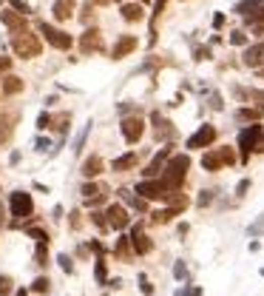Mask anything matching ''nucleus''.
I'll use <instances>...</instances> for the list:
<instances>
[{"label": "nucleus", "instance_id": "f257e3e1", "mask_svg": "<svg viewBox=\"0 0 264 296\" xmlns=\"http://www.w3.org/2000/svg\"><path fill=\"white\" fill-rule=\"evenodd\" d=\"M187 168H191V157L187 154H179V157H173L171 162H168V168H165V185H168V191H179L182 188V180H185Z\"/></svg>", "mask_w": 264, "mask_h": 296}, {"label": "nucleus", "instance_id": "f03ea898", "mask_svg": "<svg viewBox=\"0 0 264 296\" xmlns=\"http://www.w3.org/2000/svg\"><path fill=\"white\" fill-rule=\"evenodd\" d=\"M12 49L17 51V57H37L40 54V40H37V35L23 29L17 35H12Z\"/></svg>", "mask_w": 264, "mask_h": 296}, {"label": "nucleus", "instance_id": "7ed1b4c3", "mask_svg": "<svg viewBox=\"0 0 264 296\" xmlns=\"http://www.w3.org/2000/svg\"><path fill=\"white\" fill-rule=\"evenodd\" d=\"M233 162H236L233 148H216V151L202 157V168H205V171H219L221 166H233Z\"/></svg>", "mask_w": 264, "mask_h": 296}, {"label": "nucleus", "instance_id": "20e7f679", "mask_svg": "<svg viewBox=\"0 0 264 296\" xmlns=\"http://www.w3.org/2000/svg\"><path fill=\"white\" fill-rule=\"evenodd\" d=\"M264 137V128L261 125H250V128H244L242 134H239V148H242V157L247 159L250 151H256L258 148V140Z\"/></svg>", "mask_w": 264, "mask_h": 296}, {"label": "nucleus", "instance_id": "39448f33", "mask_svg": "<svg viewBox=\"0 0 264 296\" xmlns=\"http://www.w3.org/2000/svg\"><path fill=\"white\" fill-rule=\"evenodd\" d=\"M136 194H142L145 200H171V191H168V185L159 180H145L136 185Z\"/></svg>", "mask_w": 264, "mask_h": 296}, {"label": "nucleus", "instance_id": "423d86ee", "mask_svg": "<svg viewBox=\"0 0 264 296\" xmlns=\"http://www.w3.org/2000/svg\"><path fill=\"white\" fill-rule=\"evenodd\" d=\"M40 35H43L54 49H71V37L65 35V31L54 29V26H49V23H40Z\"/></svg>", "mask_w": 264, "mask_h": 296}, {"label": "nucleus", "instance_id": "0eeeda50", "mask_svg": "<svg viewBox=\"0 0 264 296\" xmlns=\"http://www.w3.org/2000/svg\"><path fill=\"white\" fill-rule=\"evenodd\" d=\"M9 205H12V217H31V211H34V203L26 191H15Z\"/></svg>", "mask_w": 264, "mask_h": 296}, {"label": "nucleus", "instance_id": "6e6552de", "mask_svg": "<svg viewBox=\"0 0 264 296\" xmlns=\"http://www.w3.org/2000/svg\"><path fill=\"white\" fill-rule=\"evenodd\" d=\"M142 131H145V123L139 117H125V120H122V134H125L128 143H136V140L142 137Z\"/></svg>", "mask_w": 264, "mask_h": 296}, {"label": "nucleus", "instance_id": "1a4fd4ad", "mask_svg": "<svg viewBox=\"0 0 264 296\" xmlns=\"http://www.w3.org/2000/svg\"><path fill=\"white\" fill-rule=\"evenodd\" d=\"M213 140H216V128L213 125H202V128L187 140V148H205V145H210Z\"/></svg>", "mask_w": 264, "mask_h": 296}, {"label": "nucleus", "instance_id": "9d476101", "mask_svg": "<svg viewBox=\"0 0 264 296\" xmlns=\"http://www.w3.org/2000/svg\"><path fill=\"white\" fill-rule=\"evenodd\" d=\"M80 49H83V54H91V51H100L102 49V37L97 29H88L86 35H83V40H80Z\"/></svg>", "mask_w": 264, "mask_h": 296}, {"label": "nucleus", "instance_id": "9b49d317", "mask_svg": "<svg viewBox=\"0 0 264 296\" xmlns=\"http://www.w3.org/2000/svg\"><path fill=\"white\" fill-rule=\"evenodd\" d=\"M105 217H108V225H111V228H117V231H122V228L128 225V214H125V208H122V205H111V208L105 211Z\"/></svg>", "mask_w": 264, "mask_h": 296}, {"label": "nucleus", "instance_id": "f8f14e48", "mask_svg": "<svg viewBox=\"0 0 264 296\" xmlns=\"http://www.w3.org/2000/svg\"><path fill=\"white\" fill-rule=\"evenodd\" d=\"M136 49V37H131V35H122L120 40H117V46L111 49V57L114 60H120V57H125L128 51H134Z\"/></svg>", "mask_w": 264, "mask_h": 296}, {"label": "nucleus", "instance_id": "ddd939ff", "mask_svg": "<svg viewBox=\"0 0 264 296\" xmlns=\"http://www.w3.org/2000/svg\"><path fill=\"white\" fill-rule=\"evenodd\" d=\"M51 15H54V20H68L74 15V0H54Z\"/></svg>", "mask_w": 264, "mask_h": 296}, {"label": "nucleus", "instance_id": "4468645a", "mask_svg": "<svg viewBox=\"0 0 264 296\" xmlns=\"http://www.w3.org/2000/svg\"><path fill=\"white\" fill-rule=\"evenodd\" d=\"M131 245H134V251L136 253H148L150 248H154V242H150L148 237H145L139 228H134V237H131Z\"/></svg>", "mask_w": 264, "mask_h": 296}, {"label": "nucleus", "instance_id": "2eb2a0df", "mask_svg": "<svg viewBox=\"0 0 264 296\" xmlns=\"http://www.w3.org/2000/svg\"><path fill=\"white\" fill-rule=\"evenodd\" d=\"M3 23H6L9 29H12V35H17V31L26 29V23H23V15H17V12H3Z\"/></svg>", "mask_w": 264, "mask_h": 296}, {"label": "nucleus", "instance_id": "dca6fc26", "mask_svg": "<svg viewBox=\"0 0 264 296\" xmlns=\"http://www.w3.org/2000/svg\"><path fill=\"white\" fill-rule=\"evenodd\" d=\"M264 60V43H256L244 51V65H258Z\"/></svg>", "mask_w": 264, "mask_h": 296}, {"label": "nucleus", "instance_id": "f3484780", "mask_svg": "<svg viewBox=\"0 0 264 296\" xmlns=\"http://www.w3.org/2000/svg\"><path fill=\"white\" fill-rule=\"evenodd\" d=\"M83 194H86L88 203H102V200H105V194H108V188H102V185H91V182H88V185L83 188Z\"/></svg>", "mask_w": 264, "mask_h": 296}, {"label": "nucleus", "instance_id": "a211bd4d", "mask_svg": "<svg viewBox=\"0 0 264 296\" xmlns=\"http://www.w3.org/2000/svg\"><path fill=\"white\" fill-rule=\"evenodd\" d=\"M256 9H264V0H239L236 3V15H250V12H256Z\"/></svg>", "mask_w": 264, "mask_h": 296}, {"label": "nucleus", "instance_id": "6ab92c4d", "mask_svg": "<svg viewBox=\"0 0 264 296\" xmlns=\"http://www.w3.org/2000/svg\"><path fill=\"white\" fill-rule=\"evenodd\" d=\"M168 154H171V148H162V151H159L157 157H154V162H150V166L145 168V177H157V174L162 171V162H165V157H168Z\"/></svg>", "mask_w": 264, "mask_h": 296}, {"label": "nucleus", "instance_id": "aec40b11", "mask_svg": "<svg viewBox=\"0 0 264 296\" xmlns=\"http://www.w3.org/2000/svg\"><path fill=\"white\" fill-rule=\"evenodd\" d=\"M100 171H102V159L97 157V154H94V157H88L86 162H83V174H86L88 180H91V177H97Z\"/></svg>", "mask_w": 264, "mask_h": 296}, {"label": "nucleus", "instance_id": "412c9836", "mask_svg": "<svg viewBox=\"0 0 264 296\" xmlns=\"http://www.w3.org/2000/svg\"><path fill=\"white\" fill-rule=\"evenodd\" d=\"M122 17H125V20H142V6H139V3H125V6H122Z\"/></svg>", "mask_w": 264, "mask_h": 296}, {"label": "nucleus", "instance_id": "4be33fe9", "mask_svg": "<svg viewBox=\"0 0 264 296\" xmlns=\"http://www.w3.org/2000/svg\"><path fill=\"white\" fill-rule=\"evenodd\" d=\"M150 120H154V125H157V137H171V134H173L171 123H168V120H162V117H159V111L150 117Z\"/></svg>", "mask_w": 264, "mask_h": 296}, {"label": "nucleus", "instance_id": "5701e85b", "mask_svg": "<svg viewBox=\"0 0 264 296\" xmlns=\"http://www.w3.org/2000/svg\"><path fill=\"white\" fill-rule=\"evenodd\" d=\"M3 91H6V94H17V91H23V80H20V77H15V74L3 77Z\"/></svg>", "mask_w": 264, "mask_h": 296}, {"label": "nucleus", "instance_id": "b1692460", "mask_svg": "<svg viewBox=\"0 0 264 296\" xmlns=\"http://www.w3.org/2000/svg\"><path fill=\"white\" fill-rule=\"evenodd\" d=\"M136 166V154H122L120 159H114V171H128Z\"/></svg>", "mask_w": 264, "mask_h": 296}, {"label": "nucleus", "instance_id": "393cba45", "mask_svg": "<svg viewBox=\"0 0 264 296\" xmlns=\"http://www.w3.org/2000/svg\"><path fill=\"white\" fill-rule=\"evenodd\" d=\"M179 214V208H165V211H157L154 214V222H171L173 217Z\"/></svg>", "mask_w": 264, "mask_h": 296}, {"label": "nucleus", "instance_id": "a878e982", "mask_svg": "<svg viewBox=\"0 0 264 296\" xmlns=\"http://www.w3.org/2000/svg\"><path fill=\"white\" fill-rule=\"evenodd\" d=\"M236 117H239V120H258V117H261V111H258V109H242Z\"/></svg>", "mask_w": 264, "mask_h": 296}, {"label": "nucleus", "instance_id": "bb28decb", "mask_svg": "<svg viewBox=\"0 0 264 296\" xmlns=\"http://www.w3.org/2000/svg\"><path fill=\"white\" fill-rule=\"evenodd\" d=\"M247 234H250V237H261V234H264V214H261V219H258V222L250 225Z\"/></svg>", "mask_w": 264, "mask_h": 296}, {"label": "nucleus", "instance_id": "cd10ccee", "mask_svg": "<svg viewBox=\"0 0 264 296\" xmlns=\"http://www.w3.org/2000/svg\"><path fill=\"white\" fill-rule=\"evenodd\" d=\"M49 288H51V282L46 279V276H40V279L34 282V290H37V293H49Z\"/></svg>", "mask_w": 264, "mask_h": 296}, {"label": "nucleus", "instance_id": "c85d7f7f", "mask_svg": "<svg viewBox=\"0 0 264 296\" xmlns=\"http://www.w3.org/2000/svg\"><path fill=\"white\" fill-rule=\"evenodd\" d=\"M12 9H15L17 15H29V12H31L29 3H23V0H12Z\"/></svg>", "mask_w": 264, "mask_h": 296}, {"label": "nucleus", "instance_id": "c756f323", "mask_svg": "<svg viewBox=\"0 0 264 296\" xmlns=\"http://www.w3.org/2000/svg\"><path fill=\"white\" fill-rule=\"evenodd\" d=\"M9 293H12V279L0 276V296H9Z\"/></svg>", "mask_w": 264, "mask_h": 296}, {"label": "nucleus", "instance_id": "7c9ffc66", "mask_svg": "<svg viewBox=\"0 0 264 296\" xmlns=\"http://www.w3.org/2000/svg\"><path fill=\"white\" fill-rule=\"evenodd\" d=\"M230 43L233 46H244L247 43V35H244V31H233V35H230Z\"/></svg>", "mask_w": 264, "mask_h": 296}, {"label": "nucleus", "instance_id": "2f4dec72", "mask_svg": "<svg viewBox=\"0 0 264 296\" xmlns=\"http://www.w3.org/2000/svg\"><path fill=\"white\" fill-rule=\"evenodd\" d=\"M57 262H60V268H63L65 274H71V271H74L71 259H68V256H65V253H60V256H57Z\"/></svg>", "mask_w": 264, "mask_h": 296}, {"label": "nucleus", "instance_id": "473e14b6", "mask_svg": "<svg viewBox=\"0 0 264 296\" xmlns=\"http://www.w3.org/2000/svg\"><path fill=\"white\" fill-rule=\"evenodd\" d=\"M173 276H176V279H185V276H187L185 262H176V268H173Z\"/></svg>", "mask_w": 264, "mask_h": 296}, {"label": "nucleus", "instance_id": "72a5a7b5", "mask_svg": "<svg viewBox=\"0 0 264 296\" xmlns=\"http://www.w3.org/2000/svg\"><path fill=\"white\" fill-rule=\"evenodd\" d=\"M29 234L31 237H37V242H49V234L40 231V228H29Z\"/></svg>", "mask_w": 264, "mask_h": 296}, {"label": "nucleus", "instance_id": "f704fd0d", "mask_svg": "<svg viewBox=\"0 0 264 296\" xmlns=\"http://www.w3.org/2000/svg\"><path fill=\"white\" fill-rule=\"evenodd\" d=\"M117 253H120V256H128V239H125V237L117 242Z\"/></svg>", "mask_w": 264, "mask_h": 296}, {"label": "nucleus", "instance_id": "c9c22d12", "mask_svg": "<svg viewBox=\"0 0 264 296\" xmlns=\"http://www.w3.org/2000/svg\"><path fill=\"white\" fill-rule=\"evenodd\" d=\"M49 125H51V117L43 111V114L37 117V128H49Z\"/></svg>", "mask_w": 264, "mask_h": 296}, {"label": "nucleus", "instance_id": "e433bc0d", "mask_svg": "<svg viewBox=\"0 0 264 296\" xmlns=\"http://www.w3.org/2000/svg\"><path fill=\"white\" fill-rule=\"evenodd\" d=\"M37 265H46V242L37 245Z\"/></svg>", "mask_w": 264, "mask_h": 296}, {"label": "nucleus", "instance_id": "4c0bfd02", "mask_svg": "<svg viewBox=\"0 0 264 296\" xmlns=\"http://www.w3.org/2000/svg\"><path fill=\"white\" fill-rule=\"evenodd\" d=\"M97 282H105V262L97 259Z\"/></svg>", "mask_w": 264, "mask_h": 296}, {"label": "nucleus", "instance_id": "58836bf2", "mask_svg": "<svg viewBox=\"0 0 264 296\" xmlns=\"http://www.w3.org/2000/svg\"><path fill=\"white\" fill-rule=\"evenodd\" d=\"M250 97H253V100H256L258 106L264 109V91H261V88H253V91H250Z\"/></svg>", "mask_w": 264, "mask_h": 296}, {"label": "nucleus", "instance_id": "ea45409f", "mask_svg": "<svg viewBox=\"0 0 264 296\" xmlns=\"http://www.w3.org/2000/svg\"><path fill=\"white\" fill-rule=\"evenodd\" d=\"M139 282H142L139 288H142V293H145V296H150V293H154V285H150V282L145 279V276H142V279H139Z\"/></svg>", "mask_w": 264, "mask_h": 296}, {"label": "nucleus", "instance_id": "a19ab883", "mask_svg": "<svg viewBox=\"0 0 264 296\" xmlns=\"http://www.w3.org/2000/svg\"><path fill=\"white\" fill-rule=\"evenodd\" d=\"M213 200V191H202V196H199V205H207Z\"/></svg>", "mask_w": 264, "mask_h": 296}, {"label": "nucleus", "instance_id": "79ce46f5", "mask_svg": "<svg viewBox=\"0 0 264 296\" xmlns=\"http://www.w3.org/2000/svg\"><path fill=\"white\" fill-rule=\"evenodd\" d=\"M193 54H196V60H207L210 57V49H196Z\"/></svg>", "mask_w": 264, "mask_h": 296}, {"label": "nucleus", "instance_id": "37998d69", "mask_svg": "<svg viewBox=\"0 0 264 296\" xmlns=\"http://www.w3.org/2000/svg\"><path fill=\"white\" fill-rule=\"evenodd\" d=\"M247 188H250V180H242V182H239V188H236V194L244 196V191H247Z\"/></svg>", "mask_w": 264, "mask_h": 296}, {"label": "nucleus", "instance_id": "c03bdc74", "mask_svg": "<svg viewBox=\"0 0 264 296\" xmlns=\"http://www.w3.org/2000/svg\"><path fill=\"white\" fill-rule=\"evenodd\" d=\"M9 65H12V60H9V57H0V72H9Z\"/></svg>", "mask_w": 264, "mask_h": 296}, {"label": "nucleus", "instance_id": "a18cd8bd", "mask_svg": "<svg viewBox=\"0 0 264 296\" xmlns=\"http://www.w3.org/2000/svg\"><path fill=\"white\" fill-rule=\"evenodd\" d=\"M88 3H97V6H108V3H122V0H88Z\"/></svg>", "mask_w": 264, "mask_h": 296}, {"label": "nucleus", "instance_id": "49530a36", "mask_svg": "<svg viewBox=\"0 0 264 296\" xmlns=\"http://www.w3.org/2000/svg\"><path fill=\"white\" fill-rule=\"evenodd\" d=\"M221 23H224V15H216L213 17V26H216V29H221Z\"/></svg>", "mask_w": 264, "mask_h": 296}, {"label": "nucleus", "instance_id": "de8ad7c7", "mask_svg": "<svg viewBox=\"0 0 264 296\" xmlns=\"http://www.w3.org/2000/svg\"><path fill=\"white\" fill-rule=\"evenodd\" d=\"M191 296H202V290H199V288H193V290H191Z\"/></svg>", "mask_w": 264, "mask_h": 296}, {"label": "nucleus", "instance_id": "09e8293b", "mask_svg": "<svg viewBox=\"0 0 264 296\" xmlns=\"http://www.w3.org/2000/svg\"><path fill=\"white\" fill-rule=\"evenodd\" d=\"M176 296H187V293H185V290H176Z\"/></svg>", "mask_w": 264, "mask_h": 296}, {"label": "nucleus", "instance_id": "8fccbe9b", "mask_svg": "<svg viewBox=\"0 0 264 296\" xmlns=\"http://www.w3.org/2000/svg\"><path fill=\"white\" fill-rule=\"evenodd\" d=\"M15 296H26V290H17V293Z\"/></svg>", "mask_w": 264, "mask_h": 296}, {"label": "nucleus", "instance_id": "3c124183", "mask_svg": "<svg viewBox=\"0 0 264 296\" xmlns=\"http://www.w3.org/2000/svg\"><path fill=\"white\" fill-rule=\"evenodd\" d=\"M258 151H264V143H258Z\"/></svg>", "mask_w": 264, "mask_h": 296}, {"label": "nucleus", "instance_id": "603ef678", "mask_svg": "<svg viewBox=\"0 0 264 296\" xmlns=\"http://www.w3.org/2000/svg\"><path fill=\"white\" fill-rule=\"evenodd\" d=\"M258 74H261V77H264V69H261V72H258Z\"/></svg>", "mask_w": 264, "mask_h": 296}, {"label": "nucleus", "instance_id": "864d4df0", "mask_svg": "<svg viewBox=\"0 0 264 296\" xmlns=\"http://www.w3.org/2000/svg\"><path fill=\"white\" fill-rule=\"evenodd\" d=\"M139 3H145V0H139Z\"/></svg>", "mask_w": 264, "mask_h": 296}, {"label": "nucleus", "instance_id": "5fc2aeb1", "mask_svg": "<svg viewBox=\"0 0 264 296\" xmlns=\"http://www.w3.org/2000/svg\"><path fill=\"white\" fill-rule=\"evenodd\" d=\"M0 3H3V0H0Z\"/></svg>", "mask_w": 264, "mask_h": 296}]
</instances>
